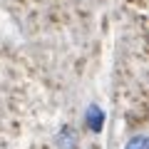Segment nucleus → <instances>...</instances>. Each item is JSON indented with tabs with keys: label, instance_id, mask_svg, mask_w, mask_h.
I'll list each match as a JSON object with an SVG mask.
<instances>
[{
	"label": "nucleus",
	"instance_id": "1",
	"mask_svg": "<svg viewBox=\"0 0 149 149\" xmlns=\"http://www.w3.org/2000/svg\"><path fill=\"white\" fill-rule=\"evenodd\" d=\"M87 127H90V132H95V134H100L102 127H104V112H102L97 104L87 107Z\"/></svg>",
	"mask_w": 149,
	"mask_h": 149
},
{
	"label": "nucleus",
	"instance_id": "2",
	"mask_svg": "<svg viewBox=\"0 0 149 149\" xmlns=\"http://www.w3.org/2000/svg\"><path fill=\"white\" fill-rule=\"evenodd\" d=\"M77 134L72 127H62L57 134V149H77Z\"/></svg>",
	"mask_w": 149,
	"mask_h": 149
},
{
	"label": "nucleus",
	"instance_id": "3",
	"mask_svg": "<svg viewBox=\"0 0 149 149\" xmlns=\"http://www.w3.org/2000/svg\"><path fill=\"white\" fill-rule=\"evenodd\" d=\"M124 149H149V137L147 134H134V137L124 144Z\"/></svg>",
	"mask_w": 149,
	"mask_h": 149
}]
</instances>
